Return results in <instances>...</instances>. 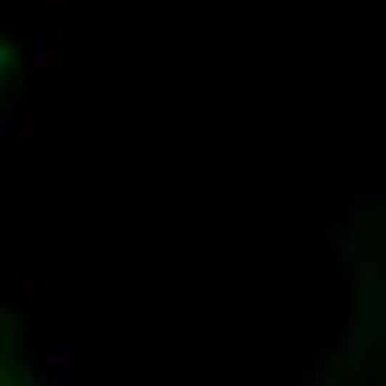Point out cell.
I'll return each instance as SVG.
<instances>
[]
</instances>
